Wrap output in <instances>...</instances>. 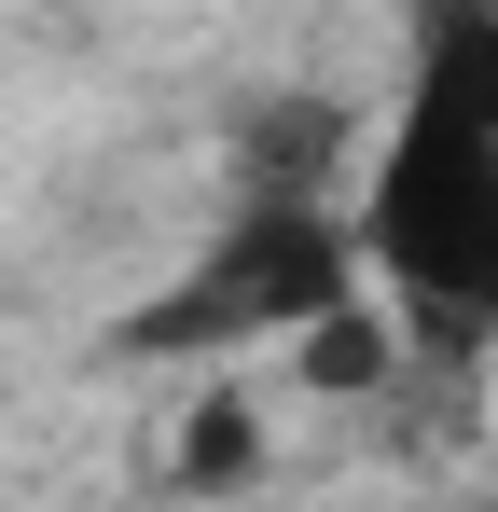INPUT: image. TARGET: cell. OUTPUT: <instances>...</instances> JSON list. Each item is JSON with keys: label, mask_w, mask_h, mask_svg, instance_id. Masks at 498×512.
I'll return each instance as SVG.
<instances>
[{"label": "cell", "mask_w": 498, "mask_h": 512, "mask_svg": "<svg viewBox=\"0 0 498 512\" xmlns=\"http://www.w3.org/2000/svg\"><path fill=\"white\" fill-rule=\"evenodd\" d=\"M360 263H388L402 346L498 333V0H443L415 42L402 125L374 153V194L346 208Z\"/></svg>", "instance_id": "obj_1"}, {"label": "cell", "mask_w": 498, "mask_h": 512, "mask_svg": "<svg viewBox=\"0 0 498 512\" xmlns=\"http://www.w3.org/2000/svg\"><path fill=\"white\" fill-rule=\"evenodd\" d=\"M346 291H360V236H346V208L236 194V222H222V236L125 319V346H139V360H236V346H263V333H305V319L346 305Z\"/></svg>", "instance_id": "obj_2"}, {"label": "cell", "mask_w": 498, "mask_h": 512, "mask_svg": "<svg viewBox=\"0 0 498 512\" xmlns=\"http://www.w3.org/2000/svg\"><path fill=\"white\" fill-rule=\"evenodd\" d=\"M236 194L346 208V97H263V111L236 125Z\"/></svg>", "instance_id": "obj_3"}, {"label": "cell", "mask_w": 498, "mask_h": 512, "mask_svg": "<svg viewBox=\"0 0 498 512\" xmlns=\"http://www.w3.org/2000/svg\"><path fill=\"white\" fill-rule=\"evenodd\" d=\"M166 471H180L194 499H222V485H249V471H263V416H249L236 388H208V402H194V429H180V457H166Z\"/></svg>", "instance_id": "obj_4"}]
</instances>
